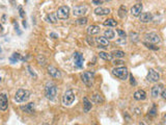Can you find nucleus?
I'll list each match as a JSON object with an SVG mask.
<instances>
[{"label": "nucleus", "mask_w": 166, "mask_h": 125, "mask_svg": "<svg viewBox=\"0 0 166 125\" xmlns=\"http://www.w3.org/2000/svg\"><path fill=\"white\" fill-rule=\"evenodd\" d=\"M0 81H1V77H0Z\"/></svg>", "instance_id": "50"}, {"label": "nucleus", "mask_w": 166, "mask_h": 125, "mask_svg": "<svg viewBox=\"0 0 166 125\" xmlns=\"http://www.w3.org/2000/svg\"><path fill=\"white\" fill-rule=\"evenodd\" d=\"M28 70H29V72H30V74H31L32 75V76H34V77H36V73H34L33 71H32V69H31V67H28Z\"/></svg>", "instance_id": "39"}, {"label": "nucleus", "mask_w": 166, "mask_h": 125, "mask_svg": "<svg viewBox=\"0 0 166 125\" xmlns=\"http://www.w3.org/2000/svg\"><path fill=\"white\" fill-rule=\"evenodd\" d=\"M18 9H19V12H20V16H21V17H22V18H24L25 13H24V11H23L22 6H21V5H19V6H18Z\"/></svg>", "instance_id": "36"}, {"label": "nucleus", "mask_w": 166, "mask_h": 125, "mask_svg": "<svg viewBox=\"0 0 166 125\" xmlns=\"http://www.w3.org/2000/svg\"><path fill=\"white\" fill-rule=\"evenodd\" d=\"M45 95L49 100H54L57 96V87L54 84H48L45 89Z\"/></svg>", "instance_id": "3"}, {"label": "nucleus", "mask_w": 166, "mask_h": 125, "mask_svg": "<svg viewBox=\"0 0 166 125\" xmlns=\"http://www.w3.org/2000/svg\"><path fill=\"white\" fill-rule=\"evenodd\" d=\"M156 114H157V108H156V107H154L153 108H152V110H149V116L155 117Z\"/></svg>", "instance_id": "32"}, {"label": "nucleus", "mask_w": 166, "mask_h": 125, "mask_svg": "<svg viewBox=\"0 0 166 125\" xmlns=\"http://www.w3.org/2000/svg\"><path fill=\"white\" fill-rule=\"evenodd\" d=\"M0 52H1V48H0Z\"/></svg>", "instance_id": "49"}, {"label": "nucleus", "mask_w": 166, "mask_h": 125, "mask_svg": "<svg viewBox=\"0 0 166 125\" xmlns=\"http://www.w3.org/2000/svg\"><path fill=\"white\" fill-rule=\"evenodd\" d=\"M11 4H15V0H11Z\"/></svg>", "instance_id": "43"}, {"label": "nucleus", "mask_w": 166, "mask_h": 125, "mask_svg": "<svg viewBox=\"0 0 166 125\" xmlns=\"http://www.w3.org/2000/svg\"><path fill=\"white\" fill-rule=\"evenodd\" d=\"M117 31V34L120 35V37L121 38V39H126V32L124 31V30H121V29H117L116 30Z\"/></svg>", "instance_id": "34"}, {"label": "nucleus", "mask_w": 166, "mask_h": 125, "mask_svg": "<svg viewBox=\"0 0 166 125\" xmlns=\"http://www.w3.org/2000/svg\"><path fill=\"white\" fill-rule=\"evenodd\" d=\"M163 118H164V120H165V122H166V115H164V117H163Z\"/></svg>", "instance_id": "46"}, {"label": "nucleus", "mask_w": 166, "mask_h": 125, "mask_svg": "<svg viewBox=\"0 0 166 125\" xmlns=\"http://www.w3.org/2000/svg\"><path fill=\"white\" fill-rule=\"evenodd\" d=\"M88 11V8L86 5H77L73 8V15L76 17H81V16L85 15Z\"/></svg>", "instance_id": "8"}, {"label": "nucleus", "mask_w": 166, "mask_h": 125, "mask_svg": "<svg viewBox=\"0 0 166 125\" xmlns=\"http://www.w3.org/2000/svg\"><path fill=\"white\" fill-rule=\"evenodd\" d=\"M96 43L98 44V47L99 48H106V47L109 46V41L108 39H106L105 37H98L96 38Z\"/></svg>", "instance_id": "11"}, {"label": "nucleus", "mask_w": 166, "mask_h": 125, "mask_svg": "<svg viewBox=\"0 0 166 125\" xmlns=\"http://www.w3.org/2000/svg\"><path fill=\"white\" fill-rule=\"evenodd\" d=\"M100 26L98 25H90V26L87 27V34L89 36H93V35H98L100 32Z\"/></svg>", "instance_id": "20"}, {"label": "nucleus", "mask_w": 166, "mask_h": 125, "mask_svg": "<svg viewBox=\"0 0 166 125\" xmlns=\"http://www.w3.org/2000/svg\"><path fill=\"white\" fill-rule=\"evenodd\" d=\"M129 37H130V40L132 42H137L139 40V35L135 31H131L129 34Z\"/></svg>", "instance_id": "28"}, {"label": "nucleus", "mask_w": 166, "mask_h": 125, "mask_svg": "<svg viewBox=\"0 0 166 125\" xmlns=\"http://www.w3.org/2000/svg\"><path fill=\"white\" fill-rule=\"evenodd\" d=\"M127 16V9H126L125 6H121L120 9H118V17L120 18H125Z\"/></svg>", "instance_id": "29"}, {"label": "nucleus", "mask_w": 166, "mask_h": 125, "mask_svg": "<svg viewBox=\"0 0 166 125\" xmlns=\"http://www.w3.org/2000/svg\"><path fill=\"white\" fill-rule=\"evenodd\" d=\"M86 40H87L88 44H89L90 46H93V45H95V41H93V40L90 37H87V38H86Z\"/></svg>", "instance_id": "37"}, {"label": "nucleus", "mask_w": 166, "mask_h": 125, "mask_svg": "<svg viewBox=\"0 0 166 125\" xmlns=\"http://www.w3.org/2000/svg\"><path fill=\"white\" fill-rule=\"evenodd\" d=\"M57 15H56V13H50L48 14V15L46 16V21L49 23H52V24H54V23L57 22Z\"/></svg>", "instance_id": "21"}, {"label": "nucleus", "mask_w": 166, "mask_h": 125, "mask_svg": "<svg viewBox=\"0 0 166 125\" xmlns=\"http://www.w3.org/2000/svg\"><path fill=\"white\" fill-rule=\"evenodd\" d=\"M123 64H124L123 61L117 60V58H116V60H114V61H113V65H115V66H120V65H123Z\"/></svg>", "instance_id": "35"}, {"label": "nucleus", "mask_w": 166, "mask_h": 125, "mask_svg": "<svg viewBox=\"0 0 166 125\" xmlns=\"http://www.w3.org/2000/svg\"><path fill=\"white\" fill-rule=\"evenodd\" d=\"M103 24H104L105 26H112V27H114V26H116V25H117V22H116L114 19H107V20L104 21V23H103Z\"/></svg>", "instance_id": "25"}, {"label": "nucleus", "mask_w": 166, "mask_h": 125, "mask_svg": "<svg viewBox=\"0 0 166 125\" xmlns=\"http://www.w3.org/2000/svg\"><path fill=\"white\" fill-rule=\"evenodd\" d=\"M142 11V4L141 3H136L131 8V15L134 16V17H138L141 14Z\"/></svg>", "instance_id": "13"}, {"label": "nucleus", "mask_w": 166, "mask_h": 125, "mask_svg": "<svg viewBox=\"0 0 166 125\" xmlns=\"http://www.w3.org/2000/svg\"><path fill=\"white\" fill-rule=\"evenodd\" d=\"M139 19L142 23H148L149 21L153 20V15H152L151 13H142L140 14Z\"/></svg>", "instance_id": "18"}, {"label": "nucleus", "mask_w": 166, "mask_h": 125, "mask_svg": "<svg viewBox=\"0 0 166 125\" xmlns=\"http://www.w3.org/2000/svg\"><path fill=\"white\" fill-rule=\"evenodd\" d=\"M99 55H100V58H103V60H105V61H110L111 58H112V55H111V53H106V52H100L99 53Z\"/></svg>", "instance_id": "30"}, {"label": "nucleus", "mask_w": 166, "mask_h": 125, "mask_svg": "<svg viewBox=\"0 0 166 125\" xmlns=\"http://www.w3.org/2000/svg\"><path fill=\"white\" fill-rule=\"evenodd\" d=\"M50 37H52L53 39H57V38H58L57 35L54 34V32H51V34H50Z\"/></svg>", "instance_id": "41"}, {"label": "nucleus", "mask_w": 166, "mask_h": 125, "mask_svg": "<svg viewBox=\"0 0 166 125\" xmlns=\"http://www.w3.org/2000/svg\"><path fill=\"white\" fill-rule=\"evenodd\" d=\"M130 79H131V84L135 86V84H136V81H135V78L133 77V75H130Z\"/></svg>", "instance_id": "38"}, {"label": "nucleus", "mask_w": 166, "mask_h": 125, "mask_svg": "<svg viewBox=\"0 0 166 125\" xmlns=\"http://www.w3.org/2000/svg\"><path fill=\"white\" fill-rule=\"evenodd\" d=\"M21 110H22L23 112L27 113V114H32V113H34V103L30 102V103H28V104L22 105V107H21Z\"/></svg>", "instance_id": "17"}, {"label": "nucleus", "mask_w": 166, "mask_h": 125, "mask_svg": "<svg viewBox=\"0 0 166 125\" xmlns=\"http://www.w3.org/2000/svg\"><path fill=\"white\" fill-rule=\"evenodd\" d=\"M112 74L120 78L121 81H126L129 76V70L126 67H116L112 70Z\"/></svg>", "instance_id": "1"}, {"label": "nucleus", "mask_w": 166, "mask_h": 125, "mask_svg": "<svg viewBox=\"0 0 166 125\" xmlns=\"http://www.w3.org/2000/svg\"><path fill=\"white\" fill-rule=\"evenodd\" d=\"M111 55H112V58H124V56H125V52L121 50H113L111 52Z\"/></svg>", "instance_id": "26"}, {"label": "nucleus", "mask_w": 166, "mask_h": 125, "mask_svg": "<svg viewBox=\"0 0 166 125\" xmlns=\"http://www.w3.org/2000/svg\"><path fill=\"white\" fill-rule=\"evenodd\" d=\"M48 73L54 78H60L61 77V73H60L59 70L57 68L53 67V66H49L48 67Z\"/></svg>", "instance_id": "14"}, {"label": "nucleus", "mask_w": 166, "mask_h": 125, "mask_svg": "<svg viewBox=\"0 0 166 125\" xmlns=\"http://www.w3.org/2000/svg\"><path fill=\"white\" fill-rule=\"evenodd\" d=\"M73 58H74L75 66H76L77 68H82L83 67V63H84V58H83L82 54H81L80 52H75Z\"/></svg>", "instance_id": "9"}, {"label": "nucleus", "mask_w": 166, "mask_h": 125, "mask_svg": "<svg viewBox=\"0 0 166 125\" xmlns=\"http://www.w3.org/2000/svg\"><path fill=\"white\" fill-rule=\"evenodd\" d=\"M56 15H57V18L60 19V20H65L70 16V8L67 5L60 6L56 12Z\"/></svg>", "instance_id": "5"}, {"label": "nucleus", "mask_w": 166, "mask_h": 125, "mask_svg": "<svg viewBox=\"0 0 166 125\" xmlns=\"http://www.w3.org/2000/svg\"><path fill=\"white\" fill-rule=\"evenodd\" d=\"M92 102H90L87 98L86 97L83 98V110H84V113L89 112V110H92Z\"/></svg>", "instance_id": "22"}, {"label": "nucleus", "mask_w": 166, "mask_h": 125, "mask_svg": "<svg viewBox=\"0 0 166 125\" xmlns=\"http://www.w3.org/2000/svg\"><path fill=\"white\" fill-rule=\"evenodd\" d=\"M104 37L108 40H112V39H114V37H115V32H114L112 29H106L104 32Z\"/></svg>", "instance_id": "24"}, {"label": "nucleus", "mask_w": 166, "mask_h": 125, "mask_svg": "<svg viewBox=\"0 0 166 125\" xmlns=\"http://www.w3.org/2000/svg\"><path fill=\"white\" fill-rule=\"evenodd\" d=\"M43 125H49V124H46V123H45V124H43Z\"/></svg>", "instance_id": "48"}, {"label": "nucleus", "mask_w": 166, "mask_h": 125, "mask_svg": "<svg viewBox=\"0 0 166 125\" xmlns=\"http://www.w3.org/2000/svg\"><path fill=\"white\" fill-rule=\"evenodd\" d=\"M0 31H2V25L0 24Z\"/></svg>", "instance_id": "45"}, {"label": "nucleus", "mask_w": 166, "mask_h": 125, "mask_svg": "<svg viewBox=\"0 0 166 125\" xmlns=\"http://www.w3.org/2000/svg\"><path fill=\"white\" fill-rule=\"evenodd\" d=\"M146 98V93L143 91V90H138L134 93V99L135 100H144Z\"/></svg>", "instance_id": "19"}, {"label": "nucleus", "mask_w": 166, "mask_h": 125, "mask_svg": "<svg viewBox=\"0 0 166 125\" xmlns=\"http://www.w3.org/2000/svg\"><path fill=\"white\" fill-rule=\"evenodd\" d=\"M25 1H27V0H25Z\"/></svg>", "instance_id": "52"}, {"label": "nucleus", "mask_w": 166, "mask_h": 125, "mask_svg": "<svg viewBox=\"0 0 166 125\" xmlns=\"http://www.w3.org/2000/svg\"><path fill=\"white\" fill-rule=\"evenodd\" d=\"M75 125H79V124H75Z\"/></svg>", "instance_id": "51"}, {"label": "nucleus", "mask_w": 166, "mask_h": 125, "mask_svg": "<svg viewBox=\"0 0 166 125\" xmlns=\"http://www.w3.org/2000/svg\"><path fill=\"white\" fill-rule=\"evenodd\" d=\"M144 38H146V41L151 44H158L161 42L160 37H159V35H157L156 32H149V34H146V36H144Z\"/></svg>", "instance_id": "7"}, {"label": "nucleus", "mask_w": 166, "mask_h": 125, "mask_svg": "<svg viewBox=\"0 0 166 125\" xmlns=\"http://www.w3.org/2000/svg\"><path fill=\"white\" fill-rule=\"evenodd\" d=\"M30 97V92L28 90H23L20 89L17 91L15 95V101H17L18 103H23L26 102V101L29 99Z\"/></svg>", "instance_id": "2"}, {"label": "nucleus", "mask_w": 166, "mask_h": 125, "mask_svg": "<svg viewBox=\"0 0 166 125\" xmlns=\"http://www.w3.org/2000/svg\"><path fill=\"white\" fill-rule=\"evenodd\" d=\"M146 79L152 82H157L159 79H160V75H159V73L156 72L154 69H149L148 76H146Z\"/></svg>", "instance_id": "10"}, {"label": "nucleus", "mask_w": 166, "mask_h": 125, "mask_svg": "<svg viewBox=\"0 0 166 125\" xmlns=\"http://www.w3.org/2000/svg\"><path fill=\"white\" fill-rule=\"evenodd\" d=\"M95 14L98 16H105L110 14V8H103V6H99L95 9Z\"/></svg>", "instance_id": "16"}, {"label": "nucleus", "mask_w": 166, "mask_h": 125, "mask_svg": "<svg viewBox=\"0 0 166 125\" xmlns=\"http://www.w3.org/2000/svg\"><path fill=\"white\" fill-rule=\"evenodd\" d=\"M93 4H102V0H92Z\"/></svg>", "instance_id": "40"}, {"label": "nucleus", "mask_w": 166, "mask_h": 125, "mask_svg": "<svg viewBox=\"0 0 166 125\" xmlns=\"http://www.w3.org/2000/svg\"><path fill=\"white\" fill-rule=\"evenodd\" d=\"M80 77H81V81H83V84H85L86 86L90 87V86H92V81H93V73H92V72H88V71L83 72V73H81Z\"/></svg>", "instance_id": "6"}, {"label": "nucleus", "mask_w": 166, "mask_h": 125, "mask_svg": "<svg viewBox=\"0 0 166 125\" xmlns=\"http://www.w3.org/2000/svg\"><path fill=\"white\" fill-rule=\"evenodd\" d=\"M86 23H87V18H85V17L79 18L78 20H77V24H79V25H85Z\"/></svg>", "instance_id": "31"}, {"label": "nucleus", "mask_w": 166, "mask_h": 125, "mask_svg": "<svg viewBox=\"0 0 166 125\" xmlns=\"http://www.w3.org/2000/svg\"><path fill=\"white\" fill-rule=\"evenodd\" d=\"M162 89H163V84H156L152 88V96L153 97H158L161 93H162Z\"/></svg>", "instance_id": "15"}, {"label": "nucleus", "mask_w": 166, "mask_h": 125, "mask_svg": "<svg viewBox=\"0 0 166 125\" xmlns=\"http://www.w3.org/2000/svg\"><path fill=\"white\" fill-rule=\"evenodd\" d=\"M105 1H110V0H105Z\"/></svg>", "instance_id": "47"}, {"label": "nucleus", "mask_w": 166, "mask_h": 125, "mask_svg": "<svg viewBox=\"0 0 166 125\" xmlns=\"http://www.w3.org/2000/svg\"><path fill=\"white\" fill-rule=\"evenodd\" d=\"M162 97H163V99H166V89L164 90V91H162Z\"/></svg>", "instance_id": "42"}, {"label": "nucleus", "mask_w": 166, "mask_h": 125, "mask_svg": "<svg viewBox=\"0 0 166 125\" xmlns=\"http://www.w3.org/2000/svg\"><path fill=\"white\" fill-rule=\"evenodd\" d=\"M21 55H20V53H17V52H15L13 54V55L9 58V61L11 62V64H15V63H17L19 60H21Z\"/></svg>", "instance_id": "27"}, {"label": "nucleus", "mask_w": 166, "mask_h": 125, "mask_svg": "<svg viewBox=\"0 0 166 125\" xmlns=\"http://www.w3.org/2000/svg\"><path fill=\"white\" fill-rule=\"evenodd\" d=\"M92 101L95 103H97V104H102V103H104V98L100 94H95L92 96Z\"/></svg>", "instance_id": "23"}, {"label": "nucleus", "mask_w": 166, "mask_h": 125, "mask_svg": "<svg viewBox=\"0 0 166 125\" xmlns=\"http://www.w3.org/2000/svg\"><path fill=\"white\" fill-rule=\"evenodd\" d=\"M8 107V96L5 94H0V110H6Z\"/></svg>", "instance_id": "12"}, {"label": "nucleus", "mask_w": 166, "mask_h": 125, "mask_svg": "<svg viewBox=\"0 0 166 125\" xmlns=\"http://www.w3.org/2000/svg\"><path fill=\"white\" fill-rule=\"evenodd\" d=\"M138 125H144V123H143V122H139Z\"/></svg>", "instance_id": "44"}, {"label": "nucleus", "mask_w": 166, "mask_h": 125, "mask_svg": "<svg viewBox=\"0 0 166 125\" xmlns=\"http://www.w3.org/2000/svg\"><path fill=\"white\" fill-rule=\"evenodd\" d=\"M75 101V95L74 92L72 90H69L64 93V95L62 96V104L65 105V107H69Z\"/></svg>", "instance_id": "4"}, {"label": "nucleus", "mask_w": 166, "mask_h": 125, "mask_svg": "<svg viewBox=\"0 0 166 125\" xmlns=\"http://www.w3.org/2000/svg\"><path fill=\"white\" fill-rule=\"evenodd\" d=\"M144 45H146L148 48H149V49H153V50H158V47H155L154 46L153 44H151V43H144Z\"/></svg>", "instance_id": "33"}]
</instances>
